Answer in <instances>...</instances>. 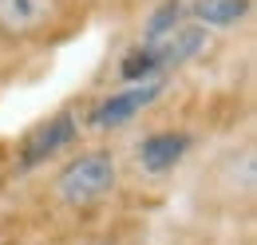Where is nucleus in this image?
Returning <instances> with one entry per match:
<instances>
[{
    "label": "nucleus",
    "instance_id": "6e6552de",
    "mask_svg": "<svg viewBox=\"0 0 257 245\" xmlns=\"http://www.w3.org/2000/svg\"><path fill=\"white\" fill-rule=\"evenodd\" d=\"M4 174H8V151L0 147V182H4Z\"/></svg>",
    "mask_w": 257,
    "mask_h": 245
},
{
    "label": "nucleus",
    "instance_id": "f03ea898",
    "mask_svg": "<svg viewBox=\"0 0 257 245\" xmlns=\"http://www.w3.org/2000/svg\"><path fill=\"white\" fill-rule=\"evenodd\" d=\"M87 143V131H83V111L75 107H60L52 115L28 127L24 139L8 151V174H40L48 166H56L64 154H71L75 147Z\"/></svg>",
    "mask_w": 257,
    "mask_h": 245
},
{
    "label": "nucleus",
    "instance_id": "7ed1b4c3",
    "mask_svg": "<svg viewBox=\"0 0 257 245\" xmlns=\"http://www.w3.org/2000/svg\"><path fill=\"white\" fill-rule=\"evenodd\" d=\"M71 24V0H0V44L36 48L60 40Z\"/></svg>",
    "mask_w": 257,
    "mask_h": 245
},
{
    "label": "nucleus",
    "instance_id": "423d86ee",
    "mask_svg": "<svg viewBox=\"0 0 257 245\" xmlns=\"http://www.w3.org/2000/svg\"><path fill=\"white\" fill-rule=\"evenodd\" d=\"M186 16L202 32H233L253 16V0H186Z\"/></svg>",
    "mask_w": 257,
    "mask_h": 245
},
{
    "label": "nucleus",
    "instance_id": "0eeeda50",
    "mask_svg": "<svg viewBox=\"0 0 257 245\" xmlns=\"http://www.w3.org/2000/svg\"><path fill=\"white\" fill-rule=\"evenodd\" d=\"M190 16H186V0H155L147 12H143V24H139V40L143 48H155L162 40H170L178 28H186Z\"/></svg>",
    "mask_w": 257,
    "mask_h": 245
},
{
    "label": "nucleus",
    "instance_id": "39448f33",
    "mask_svg": "<svg viewBox=\"0 0 257 245\" xmlns=\"http://www.w3.org/2000/svg\"><path fill=\"white\" fill-rule=\"evenodd\" d=\"M198 147V135L186 131V127H155V131H147L139 143H135V166H139V174H147V178H166V174H174L186 158L194 154Z\"/></svg>",
    "mask_w": 257,
    "mask_h": 245
},
{
    "label": "nucleus",
    "instance_id": "20e7f679",
    "mask_svg": "<svg viewBox=\"0 0 257 245\" xmlns=\"http://www.w3.org/2000/svg\"><path fill=\"white\" fill-rule=\"evenodd\" d=\"M170 91V79H139V83H115L111 91L83 107V131L87 135H115L143 119L162 95Z\"/></svg>",
    "mask_w": 257,
    "mask_h": 245
},
{
    "label": "nucleus",
    "instance_id": "1a4fd4ad",
    "mask_svg": "<svg viewBox=\"0 0 257 245\" xmlns=\"http://www.w3.org/2000/svg\"><path fill=\"white\" fill-rule=\"evenodd\" d=\"M0 245H4V233H0Z\"/></svg>",
    "mask_w": 257,
    "mask_h": 245
},
{
    "label": "nucleus",
    "instance_id": "f257e3e1",
    "mask_svg": "<svg viewBox=\"0 0 257 245\" xmlns=\"http://www.w3.org/2000/svg\"><path fill=\"white\" fill-rule=\"evenodd\" d=\"M123 182H127L123 154L107 143H83L64 154L56 166H48L44 198L56 206V214L91 217L119 198Z\"/></svg>",
    "mask_w": 257,
    "mask_h": 245
}]
</instances>
